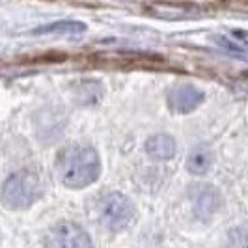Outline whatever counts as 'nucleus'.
I'll return each mask as SVG.
<instances>
[{
    "instance_id": "obj_8",
    "label": "nucleus",
    "mask_w": 248,
    "mask_h": 248,
    "mask_svg": "<svg viewBox=\"0 0 248 248\" xmlns=\"http://www.w3.org/2000/svg\"><path fill=\"white\" fill-rule=\"evenodd\" d=\"M146 153L153 161H170L177 153V142L172 135L159 133L146 140Z\"/></svg>"
},
{
    "instance_id": "obj_4",
    "label": "nucleus",
    "mask_w": 248,
    "mask_h": 248,
    "mask_svg": "<svg viewBox=\"0 0 248 248\" xmlns=\"http://www.w3.org/2000/svg\"><path fill=\"white\" fill-rule=\"evenodd\" d=\"M43 248H93L88 232L75 222H58L47 232Z\"/></svg>"
},
{
    "instance_id": "obj_11",
    "label": "nucleus",
    "mask_w": 248,
    "mask_h": 248,
    "mask_svg": "<svg viewBox=\"0 0 248 248\" xmlns=\"http://www.w3.org/2000/svg\"><path fill=\"white\" fill-rule=\"evenodd\" d=\"M226 248H248V222L230 230Z\"/></svg>"
},
{
    "instance_id": "obj_1",
    "label": "nucleus",
    "mask_w": 248,
    "mask_h": 248,
    "mask_svg": "<svg viewBox=\"0 0 248 248\" xmlns=\"http://www.w3.org/2000/svg\"><path fill=\"white\" fill-rule=\"evenodd\" d=\"M56 174L63 185L80 190L93 185L101 175V157L88 144H73L60 151L56 159Z\"/></svg>"
},
{
    "instance_id": "obj_6",
    "label": "nucleus",
    "mask_w": 248,
    "mask_h": 248,
    "mask_svg": "<svg viewBox=\"0 0 248 248\" xmlns=\"http://www.w3.org/2000/svg\"><path fill=\"white\" fill-rule=\"evenodd\" d=\"M188 198L194 217L200 220H209L222 207V194L217 186L209 183H196L194 186L188 188Z\"/></svg>"
},
{
    "instance_id": "obj_3",
    "label": "nucleus",
    "mask_w": 248,
    "mask_h": 248,
    "mask_svg": "<svg viewBox=\"0 0 248 248\" xmlns=\"http://www.w3.org/2000/svg\"><path fill=\"white\" fill-rule=\"evenodd\" d=\"M97 220L108 232H122L137 218V205L124 192H108L101 196L97 205Z\"/></svg>"
},
{
    "instance_id": "obj_9",
    "label": "nucleus",
    "mask_w": 248,
    "mask_h": 248,
    "mask_svg": "<svg viewBox=\"0 0 248 248\" xmlns=\"http://www.w3.org/2000/svg\"><path fill=\"white\" fill-rule=\"evenodd\" d=\"M86 32V25L80 23V21H62V23H52V25L41 26L34 30L32 34L39 36V34H67V36H73V34H82Z\"/></svg>"
},
{
    "instance_id": "obj_2",
    "label": "nucleus",
    "mask_w": 248,
    "mask_h": 248,
    "mask_svg": "<svg viewBox=\"0 0 248 248\" xmlns=\"http://www.w3.org/2000/svg\"><path fill=\"white\" fill-rule=\"evenodd\" d=\"M43 186L37 174L30 170L13 172L2 185V203L12 211H25L41 198Z\"/></svg>"
},
{
    "instance_id": "obj_5",
    "label": "nucleus",
    "mask_w": 248,
    "mask_h": 248,
    "mask_svg": "<svg viewBox=\"0 0 248 248\" xmlns=\"http://www.w3.org/2000/svg\"><path fill=\"white\" fill-rule=\"evenodd\" d=\"M205 101L203 90L190 82H177L166 90V105L174 114H190Z\"/></svg>"
},
{
    "instance_id": "obj_10",
    "label": "nucleus",
    "mask_w": 248,
    "mask_h": 248,
    "mask_svg": "<svg viewBox=\"0 0 248 248\" xmlns=\"http://www.w3.org/2000/svg\"><path fill=\"white\" fill-rule=\"evenodd\" d=\"M217 41L222 47H228L237 52H248V32L245 30H233V32H230V36L217 37Z\"/></svg>"
},
{
    "instance_id": "obj_7",
    "label": "nucleus",
    "mask_w": 248,
    "mask_h": 248,
    "mask_svg": "<svg viewBox=\"0 0 248 248\" xmlns=\"http://www.w3.org/2000/svg\"><path fill=\"white\" fill-rule=\"evenodd\" d=\"M215 164V151L209 144H196L186 155L185 166L192 175H205Z\"/></svg>"
}]
</instances>
